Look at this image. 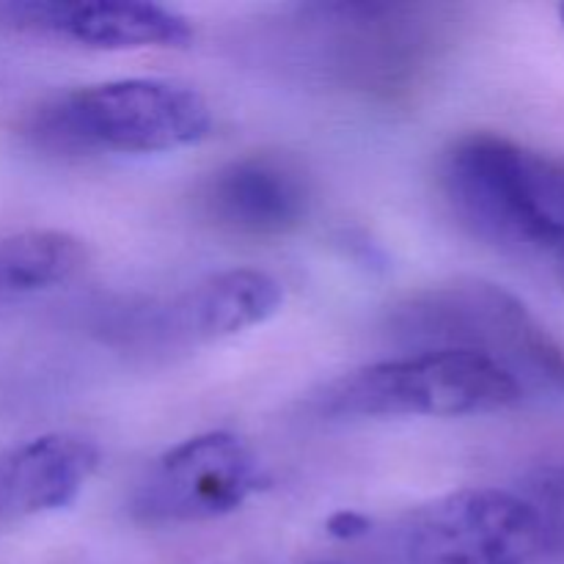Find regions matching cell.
<instances>
[{
	"instance_id": "cell-1",
	"label": "cell",
	"mask_w": 564,
	"mask_h": 564,
	"mask_svg": "<svg viewBox=\"0 0 564 564\" xmlns=\"http://www.w3.org/2000/svg\"><path fill=\"white\" fill-rule=\"evenodd\" d=\"M389 336L413 352L463 350L490 358L527 391H564V345L527 303L494 281L460 279L397 303Z\"/></svg>"
},
{
	"instance_id": "cell-2",
	"label": "cell",
	"mask_w": 564,
	"mask_h": 564,
	"mask_svg": "<svg viewBox=\"0 0 564 564\" xmlns=\"http://www.w3.org/2000/svg\"><path fill=\"white\" fill-rule=\"evenodd\" d=\"M441 187L477 237L521 253L564 246V165L510 138L474 132L446 149Z\"/></svg>"
},
{
	"instance_id": "cell-3",
	"label": "cell",
	"mask_w": 564,
	"mask_h": 564,
	"mask_svg": "<svg viewBox=\"0 0 564 564\" xmlns=\"http://www.w3.org/2000/svg\"><path fill=\"white\" fill-rule=\"evenodd\" d=\"M25 132L55 154H160L204 141L213 110L196 88L130 77L50 99Z\"/></svg>"
},
{
	"instance_id": "cell-4",
	"label": "cell",
	"mask_w": 564,
	"mask_h": 564,
	"mask_svg": "<svg viewBox=\"0 0 564 564\" xmlns=\"http://www.w3.org/2000/svg\"><path fill=\"white\" fill-rule=\"evenodd\" d=\"M523 397L521 383L490 358L424 350L334 380L319 397V411L334 419H460L507 411Z\"/></svg>"
},
{
	"instance_id": "cell-5",
	"label": "cell",
	"mask_w": 564,
	"mask_h": 564,
	"mask_svg": "<svg viewBox=\"0 0 564 564\" xmlns=\"http://www.w3.org/2000/svg\"><path fill=\"white\" fill-rule=\"evenodd\" d=\"M405 554L411 564H538L560 545L527 496L466 488L413 516Z\"/></svg>"
},
{
	"instance_id": "cell-6",
	"label": "cell",
	"mask_w": 564,
	"mask_h": 564,
	"mask_svg": "<svg viewBox=\"0 0 564 564\" xmlns=\"http://www.w3.org/2000/svg\"><path fill=\"white\" fill-rule=\"evenodd\" d=\"M257 455L235 433L193 435L163 452L132 494V516L147 523H198L240 510L264 488Z\"/></svg>"
},
{
	"instance_id": "cell-7",
	"label": "cell",
	"mask_w": 564,
	"mask_h": 564,
	"mask_svg": "<svg viewBox=\"0 0 564 564\" xmlns=\"http://www.w3.org/2000/svg\"><path fill=\"white\" fill-rule=\"evenodd\" d=\"M312 180L290 154H246L220 165L202 191V207L218 229L240 237H284L312 213Z\"/></svg>"
},
{
	"instance_id": "cell-8",
	"label": "cell",
	"mask_w": 564,
	"mask_h": 564,
	"mask_svg": "<svg viewBox=\"0 0 564 564\" xmlns=\"http://www.w3.org/2000/svg\"><path fill=\"white\" fill-rule=\"evenodd\" d=\"M6 14L22 31L97 50L185 47L193 39L185 17L143 0H31L6 6Z\"/></svg>"
},
{
	"instance_id": "cell-9",
	"label": "cell",
	"mask_w": 564,
	"mask_h": 564,
	"mask_svg": "<svg viewBox=\"0 0 564 564\" xmlns=\"http://www.w3.org/2000/svg\"><path fill=\"white\" fill-rule=\"evenodd\" d=\"M97 466V446L69 433L42 435L0 452V521L75 505Z\"/></svg>"
},
{
	"instance_id": "cell-10",
	"label": "cell",
	"mask_w": 564,
	"mask_h": 564,
	"mask_svg": "<svg viewBox=\"0 0 564 564\" xmlns=\"http://www.w3.org/2000/svg\"><path fill=\"white\" fill-rule=\"evenodd\" d=\"M284 303V290L264 270L235 268L215 273L193 286L171 308L176 334L193 341L235 336L275 317Z\"/></svg>"
},
{
	"instance_id": "cell-11",
	"label": "cell",
	"mask_w": 564,
	"mask_h": 564,
	"mask_svg": "<svg viewBox=\"0 0 564 564\" xmlns=\"http://www.w3.org/2000/svg\"><path fill=\"white\" fill-rule=\"evenodd\" d=\"M88 262L83 240L69 231L33 229L0 240V297L50 290L75 279Z\"/></svg>"
},
{
	"instance_id": "cell-12",
	"label": "cell",
	"mask_w": 564,
	"mask_h": 564,
	"mask_svg": "<svg viewBox=\"0 0 564 564\" xmlns=\"http://www.w3.org/2000/svg\"><path fill=\"white\" fill-rule=\"evenodd\" d=\"M527 499L540 510L554 532L560 554L564 551V466L543 468L527 485Z\"/></svg>"
},
{
	"instance_id": "cell-13",
	"label": "cell",
	"mask_w": 564,
	"mask_h": 564,
	"mask_svg": "<svg viewBox=\"0 0 564 564\" xmlns=\"http://www.w3.org/2000/svg\"><path fill=\"white\" fill-rule=\"evenodd\" d=\"M369 532V518H364L361 512H336V516L328 518V534L339 540H356L364 538Z\"/></svg>"
},
{
	"instance_id": "cell-14",
	"label": "cell",
	"mask_w": 564,
	"mask_h": 564,
	"mask_svg": "<svg viewBox=\"0 0 564 564\" xmlns=\"http://www.w3.org/2000/svg\"><path fill=\"white\" fill-rule=\"evenodd\" d=\"M554 259H556V268H560V273H562V279H564V246L554 253Z\"/></svg>"
},
{
	"instance_id": "cell-15",
	"label": "cell",
	"mask_w": 564,
	"mask_h": 564,
	"mask_svg": "<svg viewBox=\"0 0 564 564\" xmlns=\"http://www.w3.org/2000/svg\"><path fill=\"white\" fill-rule=\"evenodd\" d=\"M560 11H562V22H564V6H562V9H560Z\"/></svg>"
},
{
	"instance_id": "cell-16",
	"label": "cell",
	"mask_w": 564,
	"mask_h": 564,
	"mask_svg": "<svg viewBox=\"0 0 564 564\" xmlns=\"http://www.w3.org/2000/svg\"><path fill=\"white\" fill-rule=\"evenodd\" d=\"M328 564H336V562H328Z\"/></svg>"
}]
</instances>
